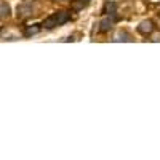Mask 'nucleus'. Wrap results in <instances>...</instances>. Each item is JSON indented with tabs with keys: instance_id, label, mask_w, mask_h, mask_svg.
<instances>
[{
	"instance_id": "f257e3e1",
	"label": "nucleus",
	"mask_w": 160,
	"mask_h": 160,
	"mask_svg": "<svg viewBox=\"0 0 160 160\" xmlns=\"http://www.w3.org/2000/svg\"><path fill=\"white\" fill-rule=\"evenodd\" d=\"M71 19V15L68 11H56V13H53L51 16H48L43 22H42V28L45 29H53V28H56V26H61V24H66Z\"/></svg>"
},
{
	"instance_id": "f03ea898",
	"label": "nucleus",
	"mask_w": 160,
	"mask_h": 160,
	"mask_svg": "<svg viewBox=\"0 0 160 160\" xmlns=\"http://www.w3.org/2000/svg\"><path fill=\"white\" fill-rule=\"evenodd\" d=\"M32 15V5L31 3H21L18 7V18H28Z\"/></svg>"
},
{
	"instance_id": "7ed1b4c3",
	"label": "nucleus",
	"mask_w": 160,
	"mask_h": 160,
	"mask_svg": "<svg viewBox=\"0 0 160 160\" xmlns=\"http://www.w3.org/2000/svg\"><path fill=\"white\" fill-rule=\"evenodd\" d=\"M114 22H115V19H114V16L111 15V16H106L101 22H99V26H101V32H108L111 28H112V26H114Z\"/></svg>"
},
{
	"instance_id": "20e7f679",
	"label": "nucleus",
	"mask_w": 160,
	"mask_h": 160,
	"mask_svg": "<svg viewBox=\"0 0 160 160\" xmlns=\"http://www.w3.org/2000/svg\"><path fill=\"white\" fill-rule=\"evenodd\" d=\"M138 31H139L142 35L151 34V32L154 31V24H152V21H142V22L138 26Z\"/></svg>"
},
{
	"instance_id": "39448f33",
	"label": "nucleus",
	"mask_w": 160,
	"mask_h": 160,
	"mask_svg": "<svg viewBox=\"0 0 160 160\" xmlns=\"http://www.w3.org/2000/svg\"><path fill=\"white\" fill-rule=\"evenodd\" d=\"M115 42H130V40H131V37L127 34V32H118L117 35H115Z\"/></svg>"
},
{
	"instance_id": "423d86ee",
	"label": "nucleus",
	"mask_w": 160,
	"mask_h": 160,
	"mask_svg": "<svg viewBox=\"0 0 160 160\" xmlns=\"http://www.w3.org/2000/svg\"><path fill=\"white\" fill-rule=\"evenodd\" d=\"M115 8H117V5L114 2H108V3H106V7H104V13H106V15H114Z\"/></svg>"
},
{
	"instance_id": "0eeeda50",
	"label": "nucleus",
	"mask_w": 160,
	"mask_h": 160,
	"mask_svg": "<svg viewBox=\"0 0 160 160\" xmlns=\"http://www.w3.org/2000/svg\"><path fill=\"white\" fill-rule=\"evenodd\" d=\"M90 2H91V0H74V3H72V5H74L75 10H82V8L87 7Z\"/></svg>"
},
{
	"instance_id": "6e6552de",
	"label": "nucleus",
	"mask_w": 160,
	"mask_h": 160,
	"mask_svg": "<svg viewBox=\"0 0 160 160\" xmlns=\"http://www.w3.org/2000/svg\"><path fill=\"white\" fill-rule=\"evenodd\" d=\"M38 31H40L38 26H34V28H28V29H26V35H34V34H37Z\"/></svg>"
},
{
	"instance_id": "1a4fd4ad",
	"label": "nucleus",
	"mask_w": 160,
	"mask_h": 160,
	"mask_svg": "<svg viewBox=\"0 0 160 160\" xmlns=\"http://www.w3.org/2000/svg\"><path fill=\"white\" fill-rule=\"evenodd\" d=\"M59 2H64V0H59Z\"/></svg>"
}]
</instances>
